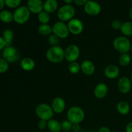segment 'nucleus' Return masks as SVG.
<instances>
[{"label": "nucleus", "mask_w": 132, "mask_h": 132, "mask_svg": "<svg viewBox=\"0 0 132 132\" xmlns=\"http://www.w3.org/2000/svg\"><path fill=\"white\" fill-rule=\"evenodd\" d=\"M46 57L52 63H60L64 59V50L59 46H51L46 52Z\"/></svg>", "instance_id": "1"}, {"label": "nucleus", "mask_w": 132, "mask_h": 132, "mask_svg": "<svg viewBox=\"0 0 132 132\" xmlns=\"http://www.w3.org/2000/svg\"><path fill=\"white\" fill-rule=\"evenodd\" d=\"M67 119L72 124H80L85 118V113L79 106H74L68 110L67 113Z\"/></svg>", "instance_id": "2"}, {"label": "nucleus", "mask_w": 132, "mask_h": 132, "mask_svg": "<svg viewBox=\"0 0 132 132\" xmlns=\"http://www.w3.org/2000/svg\"><path fill=\"white\" fill-rule=\"evenodd\" d=\"M35 113L39 119L48 121L54 117V112L51 106L45 103L39 104L35 109Z\"/></svg>", "instance_id": "3"}, {"label": "nucleus", "mask_w": 132, "mask_h": 132, "mask_svg": "<svg viewBox=\"0 0 132 132\" xmlns=\"http://www.w3.org/2000/svg\"><path fill=\"white\" fill-rule=\"evenodd\" d=\"M76 15V9L72 5H63L57 12V15L59 21L63 22H68L74 18Z\"/></svg>", "instance_id": "4"}, {"label": "nucleus", "mask_w": 132, "mask_h": 132, "mask_svg": "<svg viewBox=\"0 0 132 132\" xmlns=\"http://www.w3.org/2000/svg\"><path fill=\"white\" fill-rule=\"evenodd\" d=\"M131 42L126 36H119L113 41V46L115 50L120 54L128 53L131 49Z\"/></svg>", "instance_id": "5"}, {"label": "nucleus", "mask_w": 132, "mask_h": 132, "mask_svg": "<svg viewBox=\"0 0 132 132\" xmlns=\"http://www.w3.org/2000/svg\"><path fill=\"white\" fill-rule=\"evenodd\" d=\"M31 12L27 6H20L17 8L13 13L14 21L19 24H23L28 21Z\"/></svg>", "instance_id": "6"}, {"label": "nucleus", "mask_w": 132, "mask_h": 132, "mask_svg": "<svg viewBox=\"0 0 132 132\" xmlns=\"http://www.w3.org/2000/svg\"><path fill=\"white\" fill-rule=\"evenodd\" d=\"M2 56L3 58L9 63H13L19 60L20 58V54L15 47L9 46H6L3 50Z\"/></svg>", "instance_id": "7"}, {"label": "nucleus", "mask_w": 132, "mask_h": 132, "mask_svg": "<svg viewBox=\"0 0 132 132\" xmlns=\"http://www.w3.org/2000/svg\"><path fill=\"white\" fill-rule=\"evenodd\" d=\"M52 34L57 36L59 39H64L67 38L70 34L67 24L64 22L57 21L52 25Z\"/></svg>", "instance_id": "8"}, {"label": "nucleus", "mask_w": 132, "mask_h": 132, "mask_svg": "<svg viewBox=\"0 0 132 132\" xmlns=\"http://www.w3.org/2000/svg\"><path fill=\"white\" fill-rule=\"evenodd\" d=\"M80 56V48L77 45L72 44L64 50V59L69 63L77 61Z\"/></svg>", "instance_id": "9"}, {"label": "nucleus", "mask_w": 132, "mask_h": 132, "mask_svg": "<svg viewBox=\"0 0 132 132\" xmlns=\"http://www.w3.org/2000/svg\"><path fill=\"white\" fill-rule=\"evenodd\" d=\"M102 10V7L99 3L92 0H88L84 6V11L90 16H96L99 15Z\"/></svg>", "instance_id": "10"}, {"label": "nucleus", "mask_w": 132, "mask_h": 132, "mask_svg": "<svg viewBox=\"0 0 132 132\" xmlns=\"http://www.w3.org/2000/svg\"><path fill=\"white\" fill-rule=\"evenodd\" d=\"M68 30L70 34L74 36L81 34L84 29V25L82 22L78 18H73L68 22Z\"/></svg>", "instance_id": "11"}, {"label": "nucleus", "mask_w": 132, "mask_h": 132, "mask_svg": "<svg viewBox=\"0 0 132 132\" xmlns=\"http://www.w3.org/2000/svg\"><path fill=\"white\" fill-rule=\"evenodd\" d=\"M132 83L131 80L126 76H123L119 79L117 82V88L122 94H127L131 91Z\"/></svg>", "instance_id": "12"}, {"label": "nucleus", "mask_w": 132, "mask_h": 132, "mask_svg": "<svg viewBox=\"0 0 132 132\" xmlns=\"http://www.w3.org/2000/svg\"><path fill=\"white\" fill-rule=\"evenodd\" d=\"M50 106H51L54 113L61 114L65 110V101L64 100L63 98L61 97H56L52 100Z\"/></svg>", "instance_id": "13"}, {"label": "nucleus", "mask_w": 132, "mask_h": 132, "mask_svg": "<svg viewBox=\"0 0 132 132\" xmlns=\"http://www.w3.org/2000/svg\"><path fill=\"white\" fill-rule=\"evenodd\" d=\"M27 6L31 13L38 14L43 10V2L42 0H28Z\"/></svg>", "instance_id": "14"}, {"label": "nucleus", "mask_w": 132, "mask_h": 132, "mask_svg": "<svg viewBox=\"0 0 132 132\" xmlns=\"http://www.w3.org/2000/svg\"><path fill=\"white\" fill-rule=\"evenodd\" d=\"M108 92V88L106 84L100 82L95 86L94 88V96L98 99H103L107 95Z\"/></svg>", "instance_id": "15"}, {"label": "nucleus", "mask_w": 132, "mask_h": 132, "mask_svg": "<svg viewBox=\"0 0 132 132\" xmlns=\"http://www.w3.org/2000/svg\"><path fill=\"white\" fill-rule=\"evenodd\" d=\"M119 68L117 65H115V64H110L104 68V76L109 79H115L117 78L119 76Z\"/></svg>", "instance_id": "16"}, {"label": "nucleus", "mask_w": 132, "mask_h": 132, "mask_svg": "<svg viewBox=\"0 0 132 132\" xmlns=\"http://www.w3.org/2000/svg\"><path fill=\"white\" fill-rule=\"evenodd\" d=\"M81 71L86 76H92L95 72V66L90 60H85L81 64Z\"/></svg>", "instance_id": "17"}, {"label": "nucleus", "mask_w": 132, "mask_h": 132, "mask_svg": "<svg viewBox=\"0 0 132 132\" xmlns=\"http://www.w3.org/2000/svg\"><path fill=\"white\" fill-rule=\"evenodd\" d=\"M20 66L23 70L30 72L36 67V63L32 58L27 57L21 59L20 61Z\"/></svg>", "instance_id": "18"}, {"label": "nucleus", "mask_w": 132, "mask_h": 132, "mask_svg": "<svg viewBox=\"0 0 132 132\" xmlns=\"http://www.w3.org/2000/svg\"><path fill=\"white\" fill-rule=\"evenodd\" d=\"M58 1L57 0H45L43 2V10L48 14L54 13L57 10Z\"/></svg>", "instance_id": "19"}, {"label": "nucleus", "mask_w": 132, "mask_h": 132, "mask_svg": "<svg viewBox=\"0 0 132 132\" xmlns=\"http://www.w3.org/2000/svg\"><path fill=\"white\" fill-rule=\"evenodd\" d=\"M117 110L122 116H126L130 112V106L128 102L121 101L117 104Z\"/></svg>", "instance_id": "20"}, {"label": "nucleus", "mask_w": 132, "mask_h": 132, "mask_svg": "<svg viewBox=\"0 0 132 132\" xmlns=\"http://www.w3.org/2000/svg\"><path fill=\"white\" fill-rule=\"evenodd\" d=\"M47 129L50 132H60L61 131V122L57 120L52 119L47 121Z\"/></svg>", "instance_id": "21"}, {"label": "nucleus", "mask_w": 132, "mask_h": 132, "mask_svg": "<svg viewBox=\"0 0 132 132\" xmlns=\"http://www.w3.org/2000/svg\"><path fill=\"white\" fill-rule=\"evenodd\" d=\"M37 32L41 36H50L52 34V27L48 24H41L38 27Z\"/></svg>", "instance_id": "22"}, {"label": "nucleus", "mask_w": 132, "mask_h": 132, "mask_svg": "<svg viewBox=\"0 0 132 132\" xmlns=\"http://www.w3.org/2000/svg\"><path fill=\"white\" fill-rule=\"evenodd\" d=\"M120 30L124 36L127 37L132 36V21H126L122 23Z\"/></svg>", "instance_id": "23"}, {"label": "nucleus", "mask_w": 132, "mask_h": 132, "mask_svg": "<svg viewBox=\"0 0 132 132\" xmlns=\"http://www.w3.org/2000/svg\"><path fill=\"white\" fill-rule=\"evenodd\" d=\"M3 38L5 40L6 46H12L14 39V32L11 29H6L3 33Z\"/></svg>", "instance_id": "24"}, {"label": "nucleus", "mask_w": 132, "mask_h": 132, "mask_svg": "<svg viewBox=\"0 0 132 132\" xmlns=\"http://www.w3.org/2000/svg\"><path fill=\"white\" fill-rule=\"evenodd\" d=\"M0 20L5 23H11L14 21L13 14L9 10H2L0 12Z\"/></svg>", "instance_id": "25"}, {"label": "nucleus", "mask_w": 132, "mask_h": 132, "mask_svg": "<svg viewBox=\"0 0 132 132\" xmlns=\"http://www.w3.org/2000/svg\"><path fill=\"white\" fill-rule=\"evenodd\" d=\"M131 61V55L128 53L122 54L119 58V63L121 67H128L130 64Z\"/></svg>", "instance_id": "26"}, {"label": "nucleus", "mask_w": 132, "mask_h": 132, "mask_svg": "<svg viewBox=\"0 0 132 132\" xmlns=\"http://www.w3.org/2000/svg\"><path fill=\"white\" fill-rule=\"evenodd\" d=\"M37 19L41 24H48L50 21V14L43 10L37 14Z\"/></svg>", "instance_id": "27"}, {"label": "nucleus", "mask_w": 132, "mask_h": 132, "mask_svg": "<svg viewBox=\"0 0 132 132\" xmlns=\"http://www.w3.org/2000/svg\"><path fill=\"white\" fill-rule=\"evenodd\" d=\"M68 68L70 73L73 75L77 74L81 72V64H79L77 61L72 62L70 63Z\"/></svg>", "instance_id": "28"}, {"label": "nucleus", "mask_w": 132, "mask_h": 132, "mask_svg": "<svg viewBox=\"0 0 132 132\" xmlns=\"http://www.w3.org/2000/svg\"><path fill=\"white\" fill-rule=\"evenodd\" d=\"M5 3L6 6L10 9H15L20 6L21 0H5Z\"/></svg>", "instance_id": "29"}, {"label": "nucleus", "mask_w": 132, "mask_h": 132, "mask_svg": "<svg viewBox=\"0 0 132 132\" xmlns=\"http://www.w3.org/2000/svg\"><path fill=\"white\" fill-rule=\"evenodd\" d=\"M61 131L64 132H69L72 131L73 124L70 122L68 119L62 121L61 122Z\"/></svg>", "instance_id": "30"}, {"label": "nucleus", "mask_w": 132, "mask_h": 132, "mask_svg": "<svg viewBox=\"0 0 132 132\" xmlns=\"http://www.w3.org/2000/svg\"><path fill=\"white\" fill-rule=\"evenodd\" d=\"M59 39H60L57 36H55L54 34H52L51 35L49 36L48 41V43L51 46H57V45H59Z\"/></svg>", "instance_id": "31"}, {"label": "nucleus", "mask_w": 132, "mask_h": 132, "mask_svg": "<svg viewBox=\"0 0 132 132\" xmlns=\"http://www.w3.org/2000/svg\"><path fill=\"white\" fill-rule=\"evenodd\" d=\"M9 63L3 58L0 57V73L6 72L9 70Z\"/></svg>", "instance_id": "32"}, {"label": "nucleus", "mask_w": 132, "mask_h": 132, "mask_svg": "<svg viewBox=\"0 0 132 132\" xmlns=\"http://www.w3.org/2000/svg\"><path fill=\"white\" fill-rule=\"evenodd\" d=\"M122 23L119 20H117V19H115V20L112 21V23H111V27L113 29L116 30H121V27H122Z\"/></svg>", "instance_id": "33"}, {"label": "nucleus", "mask_w": 132, "mask_h": 132, "mask_svg": "<svg viewBox=\"0 0 132 132\" xmlns=\"http://www.w3.org/2000/svg\"><path fill=\"white\" fill-rule=\"evenodd\" d=\"M37 128L40 130H45L47 128V121L45 120L39 119L37 122Z\"/></svg>", "instance_id": "34"}, {"label": "nucleus", "mask_w": 132, "mask_h": 132, "mask_svg": "<svg viewBox=\"0 0 132 132\" xmlns=\"http://www.w3.org/2000/svg\"><path fill=\"white\" fill-rule=\"evenodd\" d=\"M88 0H73V3L77 6H85Z\"/></svg>", "instance_id": "35"}, {"label": "nucleus", "mask_w": 132, "mask_h": 132, "mask_svg": "<svg viewBox=\"0 0 132 132\" xmlns=\"http://www.w3.org/2000/svg\"><path fill=\"white\" fill-rule=\"evenodd\" d=\"M72 130L73 132H81V128L80 124H73Z\"/></svg>", "instance_id": "36"}, {"label": "nucleus", "mask_w": 132, "mask_h": 132, "mask_svg": "<svg viewBox=\"0 0 132 132\" xmlns=\"http://www.w3.org/2000/svg\"><path fill=\"white\" fill-rule=\"evenodd\" d=\"M5 47H6V44H5V40L3 38V37L0 36V50L2 49L3 50Z\"/></svg>", "instance_id": "37"}, {"label": "nucleus", "mask_w": 132, "mask_h": 132, "mask_svg": "<svg viewBox=\"0 0 132 132\" xmlns=\"http://www.w3.org/2000/svg\"><path fill=\"white\" fill-rule=\"evenodd\" d=\"M98 132H112V131L107 126H101L98 130Z\"/></svg>", "instance_id": "38"}, {"label": "nucleus", "mask_w": 132, "mask_h": 132, "mask_svg": "<svg viewBox=\"0 0 132 132\" xmlns=\"http://www.w3.org/2000/svg\"><path fill=\"white\" fill-rule=\"evenodd\" d=\"M126 132H132V121L129 122L126 126Z\"/></svg>", "instance_id": "39"}, {"label": "nucleus", "mask_w": 132, "mask_h": 132, "mask_svg": "<svg viewBox=\"0 0 132 132\" xmlns=\"http://www.w3.org/2000/svg\"><path fill=\"white\" fill-rule=\"evenodd\" d=\"M5 0H0V10H2L3 7L5 6Z\"/></svg>", "instance_id": "40"}, {"label": "nucleus", "mask_w": 132, "mask_h": 132, "mask_svg": "<svg viewBox=\"0 0 132 132\" xmlns=\"http://www.w3.org/2000/svg\"><path fill=\"white\" fill-rule=\"evenodd\" d=\"M63 1L67 5H72V3L73 2V0H63Z\"/></svg>", "instance_id": "41"}, {"label": "nucleus", "mask_w": 132, "mask_h": 132, "mask_svg": "<svg viewBox=\"0 0 132 132\" xmlns=\"http://www.w3.org/2000/svg\"><path fill=\"white\" fill-rule=\"evenodd\" d=\"M129 16H130V19L132 20V7L130 8V9L129 10Z\"/></svg>", "instance_id": "42"}, {"label": "nucleus", "mask_w": 132, "mask_h": 132, "mask_svg": "<svg viewBox=\"0 0 132 132\" xmlns=\"http://www.w3.org/2000/svg\"><path fill=\"white\" fill-rule=\"evenodd\" d=\"M130 80H131V83H132V74H131V77H130Z\"/></svg>", "instance_id": "43"}, {"label": "nucleus", "mask_w": 132, "mask_h": 132, "mask_svg": "<svg viewBox=\"0 0 132 132\" xmlns=\"http://www.w3.org/2000/svg\"><path fill=\"white\" fill-rule=\"evenodd\" d=\"M130 50H131V52H132V43H131V49H130Z\"/></svg>", "instance_id": "44"}, {"label": "nucleus", "mask_w": 132, "mask_h": 132, "mask_svg": "<svg viewBox=\"0 0 132 132\" xmlns=\"http://www.w3.org/2000/svg\"><path fill=\"white\" fill-rule=\"evenodd\" d=\"M112 132H119L118 131H116V130H115V131H112Z\"/></svg>", "instance_id": "45"}]
</instances>
